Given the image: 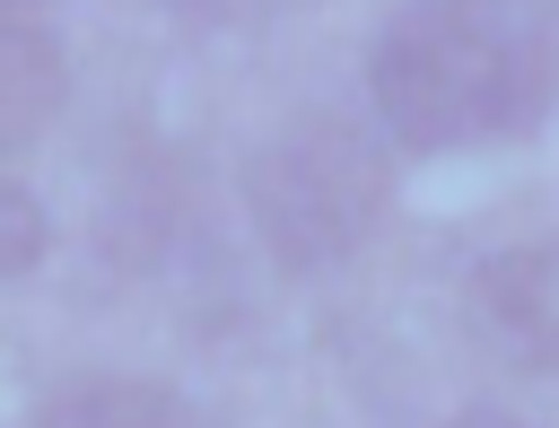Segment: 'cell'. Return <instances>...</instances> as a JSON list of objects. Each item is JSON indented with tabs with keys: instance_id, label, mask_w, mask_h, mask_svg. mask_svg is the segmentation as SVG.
Segmentation results:
<instances>
[{
	"instance_id": "6da1fadb",
	"label": "cell",
	"mask_w": 559,
	"mask_h": 428,
	"mask_svg": "<svg viewBox=\"0 0 559 428\" xmlns=\"http://www.w3.org/2000/svg\"><path fill=\"white\" fill-rule=\"evenodd\" d=\"M367 96L419 157L489 148L550 114L559 35L542 0H411L367 52Z\"/></svg>"
},
{
	"instance_id": "7a4b0ae2",
	"label": "cell",
	"mask_w": 559,
	"mask_h": 428,
	"mask_svg": "<svg viewBox=\"0 0 559 428\" xmlns=\"http://www.w3.org/2000/svg\"><path fill=\"white\" fill-rule=\"evenodd\" d=\"M384 201L393 157L341 114H297L245 157V218L280 271H332L341 253L367 245Z\"/></svg>"
},
{
	"instance_id": "3957f363",
	"label": "cell",
	"mask_w": 559,
	"mask_h": 428,
	"mask_svg": "<svg viewBox=\"0 0 559 428\" xmlns=\"http://www.w3.org/2000/svg\"><path fill=\"white\" fill-rule=\"evenodd\" d=\"M463 323L489 358H507L524 376H550L559 367V236H533V245H507V253L472 262Z\"/></svg>"
},
{
	"instance_id": "277c9868",
	"label": "cell",
	"mask_w": 559,
	"mask_h": 428,
	"mask_svg": "<svg viewBox=\"0 0 559 428\" xmlns=\"http://www.w3.org/2000/svg\"><path fill=\"white\" fill-rule=\"evenodd\" d=\"M61 96H70V52L44 26L0 17V157L26 148V140H44L52 114H61Z\"/></svg>"
},
{
	"instance_id": "5b68a950",
	"label": "cell",
	"mask_w": 559,
	"mask_h": 428,
	"mask_svg": "<svg viewBox=\"0 0 559 428\" xmlns=\"http://www.w3.org/2000/svg\"><path fill=\"white\" fill-rule=\"evenodd\" d=\"M26 428H210L201 402H183L175 384H140V376H96L52 393Z\"/></svg>"
},
{
	"instance_id": "8992f818",
	"label": "cell",
	"mask_w": 559,
	"mask_h": 428,
	"mask_svg": "<svg viewBox=\"0 0 559 428\" xmlns=\"http://www.w3.org/2000/svg\"><path fill=\"white\" fill-rule=\"evenodd\" d=\"M44 245H52V218H44V201H35L17 175H0V280L35 271V262H44Z\"/></svg>"
},
{
	"instance_id": "52a82bcc",
	"label": "cell",
	"mask_w": 559,
	"mask_h": 428,
	"mask_svg": "<svg viewBox=\"0 0 559 428\" xmlns=\"http://www.w3.org/2000/svg\"><path fill=\"white\" fill-rule=\"evenodd\" d=\"M445 428H524V419H507V411H463V419H445Z\"/></svg>"
},
{
	"instance_id": "ba28073f",
	"label": "cell",
	"mask_w": 559,
	"mask_h": 428,
	"mask_svg": "<svg viewBox=\"0 0 559 428\" xmlns=\"http://www.w3.org/2000/svg\"><path fill=\"white\" fill-rule=\"evenodd\" d=\"M0 9H35V0H0Z\"/></svg>"
}]
</instances>
